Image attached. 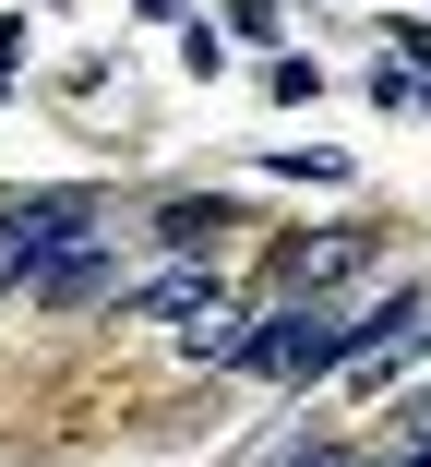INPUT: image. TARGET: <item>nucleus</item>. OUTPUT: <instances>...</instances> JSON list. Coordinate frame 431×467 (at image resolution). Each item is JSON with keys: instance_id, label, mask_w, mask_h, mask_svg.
<instances>
[{"instance_id": "f257e3e1", "label": "nucleus", "mask_w": 431, "mask_h": 467, "mask_svg": "<svg viewBox=\"0 0 431 467\" xmlns=\"http://www.w3.org/2000/svg\"><path fill=\"white\" fill-rule=\"evenodd\" d=\"M72 240H97V192H36V204H0V275H25Z\"/></svg>"}, {"instance_id": "f03ea898", "label": "nucleus", "mask_w": 431, "mask_h": 467, "mask_svg": "<svg viewBox=\"0 0 431 467\" xmlns=\"http://www.w3.org/2000/svg\"><path fill=\"white\" fill-rule=\"evenodd\" d=\"M312 467H348V455H312Z\"/></svg>"}]
</instances>
